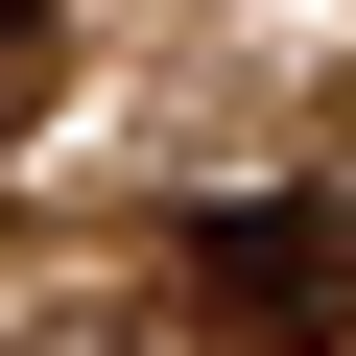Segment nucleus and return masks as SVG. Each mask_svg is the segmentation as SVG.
<instances>
[{
    "instance_id": "obj_1",
    "label": "nucleus",
    "mask_w": 356,
    "mask_h": 356,
    "mask_svg": "<svg viewBox=\"0 0 356 356\" xmlns=\"http://www.w3.org/2000/svg\"><path fill=\"white\" fill-rule=\"evenodd\" d=\"M166 285H191V332H238V356H332L356 332V191H214L166 238Z\"/></svg>"
},
{
    "instance_id": "obj_2",
    "label": "nucleus",
    "mask_w": 356,
    "mask_h": 356,
    "mask_svg": "<svg viewBox=\"0 0 356 356\" xmlns=\"http://www.w3.org/2000/svg\"><path fill=\"white\" fill-rule=\"evenodd\" d=\"M0 48H24V0H0Z\"/></svg>"
}]
</instances>
